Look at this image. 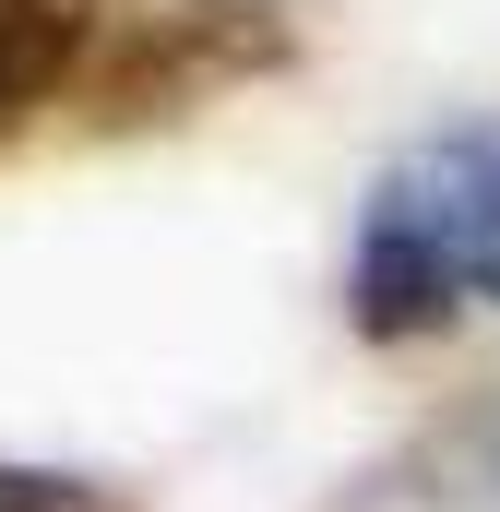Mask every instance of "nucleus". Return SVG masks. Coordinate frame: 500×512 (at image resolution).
Here are the masks:
<instances>
[{"label": "nucleus", "instance_id": "nucleus-3", "mask_svg": "<svg viewBox=\"0 0 500 512\" xmlns=\"http://www.w3.org/2000/svg\"><path fill=\"white\" fill-rule=\"evenodd\" d=\"M0 512H131V501L96 489V477H72V465H12L0 453Z\"/></svg>", "mask_w": 500, "mask_h": 512}, {"label": "nucleus", "instance_id": "nucleus-1", "mask_svg": "<svg viewBox=\"0 0 500 512\" xmlns=\"http://www.w3.org/2000/svg\"><path fill=\"white\" fill-rule=\"evenodd\" d=\"M465 298L500 310V120H453L405 143L358 203L346 251V322L358 346H417Z\"/></svg>", "mask_w": 500, "mask_h": 512}, {"label": "nucleus", "instance_id": "nucleus-2", "mask_svg": "<svg viewBox=\"0 0 500 512\" xmlns=\"http://www.w3.org/2000/svg\"><path fill=\"white\" fill-rule=\"evenodd\" d=\"M96 60V0H0V131L36 120Z\"/></svg>", "mask_w": 500, "mask_h": 512}]
</instances>
